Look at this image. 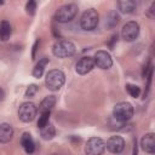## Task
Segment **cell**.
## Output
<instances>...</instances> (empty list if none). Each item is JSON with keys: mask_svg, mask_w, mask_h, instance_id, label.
I'll return each instance as SVG.
<instances>
[{"mask_svg": "<svg viewBox=\"0 0 155 155\" xmlns=\"http://www.w3.org/2000/svg\"><path fill=\"white\" fill-rule=\"evenodd\" d=\"M64 82H65V75L59 69L50 70L46 75L45 84H46V87L51 91H58L64 85Z\"/></svg>", "mask_w": 155, "mask_h": 155, "instance_id": "6da1fadb", "label": "cell"}, {"mask_svg": "<svg viewBox=\"0 0 155 155\" xmlns=\"http://www.w3.org/2000/svg\"><path fill=\"white\" fill-rule=\"evenodd\" d=\"M75 45L69 40H58L53 47L52 53L58 58H68L75 53Z\"/></svg>", "mask_w": 155, "mask_h": 155, "instance_id": "7a4b0ae2", "label": "cell"}, {"mask_svg": "<svg viewBox=\"0 0 155 155\" xmlns=\"http://www.w3.org/2000/svg\"><path fill=\"white\" fill-rule=\"evenodd\" d=\"M113 116L119 122H126L133 116V107L128 102H120L113 109Z\"/></svg>", "mask_w": 155, "mask_h": 155, "instance_id": "3957f363", "label": "cell"}, {"mask_svg": "<svg viewBox=\"0 0 155 155\" xmlns=\"http://www.w3.org/2000/svg\"><path fill=\"white\" fill-rule=\"evenodd\" d=\"M78 6L75 4H67V5H63L61 6L56 15H54V19L57 22H61V23H67V22H70L78 13Z\"/></svg>", "mask_w": 155, "mask_h": 155, "instance_id": "277c9868", "label": "cell"}, {"mask_svg": "<svg viewBox=\"0 0 155 155\" xmlns=\"http://www.w3.org/2000/svg\"><path fill=\"white\" fill-rule=\"evenodd\" d=\"M99 21V15L94 8H88L85 11L80 19V25L84 30H93Z\"/></svg>", "mask_w": 155, "mask_h": 155, "instance_id": "5b68a950", "label": "cell"}, {"mask_svg": "<svg viewBox=\"0 0 155 155\" xmlns=\"http://www.w3.org/2000/svg\"><path fill=\"white\" fill-rule=\"evenodd\" d=\"M38 113V108L31 102H24L18 108V117L23 122H30L35 119Z\"/></svg>", "mask_w": 155, "mask_h": 155, "instance_id": "8992f818", "label": "cell"}, {"mask_svg": "<svg viewBox=\"0 0 155 155\" xmlns=\"http://www.w3.org/2000/svg\"><path fill=\"white\" fill-rule=\"evenodd\" d=\"M105 150V143L99 137H91L85 147L86 155H103Z\"/></svg>", "mask_w": 155, "mask_h": 155, "instance_id": "52a82bcc", "label": "cell"}, {"mask_svg": "<svg viewBox=\"0 0 155 155\" xmlns=\"http://www.w3.org/2000/svg\"><path fill=\"white\" fill-rule=\"evenodd\" d=\"M139 35V24L134 21H130L126 24H124L121 29V36L125 41H134Z\"/></svg>", "mask_w": 155, "mask_h": 155, "instance_id": "ba28073f", "label": "cell"}, {"mask_svg": "<svg viewBox=\"0 0 155 155\" xmlns=\"http://www.w3.org/2000/svg\"><path fill=\"white\" fill-rule=\"evenodd\" d=\"M93 61H94V65H97L101 69H109L113 65V59H111L110 53L104 50L97 51L94 53Z\"/></svg>", "mask_w": 155, "mask_h": 155, "instance_id": "9c48e42d", "label": "cell"}, {"mask_svg": "<svg viewBox=\"0 0 155 155\" xmlns=\"http://www.w3.org/2000/svg\"><path fill=\"white\" fill-rule=\"evenodd\" d=\"M93 68H94V61H93V57H90V56L82 57L75 64V71L80 75H86Z\"/></svg>", "mask_w": 155, "mask_h": 155, "instance_id": "30bf717a", "label": "cell"}, {"mask_svg": "<svg viewBox=\"0 0 155 155\" xmlns=\"http://www.w3.org/2000/svg\"><path fill=\"white\" fill-rule=\"evenodd\" d=\"M105 148L113 154H120L125 148V140L120 136H113L107 140Z\"/></svg>", "mask_w": 155, "mask_h": 155, "instance_id": "8fae6325", "label": "cell"}, {"mask_svg": "<svg viewBox=\"0 0 155 155\" xmlns=\"http://www.w3.org/2000/svg\"><path fill=\"white\" fill-rule=\"evenodd\" d=\"M140 147L145 153L154 154L155 153V134L151 132L144 134L140 140Z\"/></svg>", "mask_w": 155, "mask_h": 155, "instance_id": "7c38bea8", "label": "cell"}, {"mask_svg": "<svg viewBox=\"0 0 155 155\" xmlns=\"http://www.w3.org/2000/svg\"><path fill=\"white\" fill-rule=\"evenodd\" d=\"M21 144L24 149V151L27 154H33L34 150H35V143H34V139L33 137L30 136V133L28 132H24L21 137Z\"/></svg>", "mask_w": 155, "mask_h": 155, "instance_id": "4fadbf2b", "label": "cell"}, {"mask_svg": "<svg viewBox=\"0 0 155 155\" xmlns=\"http://www.w3.org/2000/svg\"><path fill=\"white\" fill-rule=\"evenodd\" d=\"M13 137V128L10 124H0V143H8Z\"/></svg>", "mask_w": 155, "mask_h": 155, "instance_id": "5bb4252c", "label": "cell"}, {"mask_svg": "<svg viewBox=\"0 0 155 155\" xmlns=\"http://www.w3.org/2000/svg\"><path fill=\"white\" fill-rule=\"evenodd\" d=\"M117 7H119L120 12L128 15V13L134 12V10L137 7V2L133 0H121L117 2Z\"/></svg>", "mask_w": 155, "mask_h": 155, "instance_id": "9a60e30c", "label": "cell"}, {"mask_svg": "<svg viewBox=\"0 0 155 155\" xmlns=\"http://www.w3.org/2000/svg\"><path fill=\"white\" fill-rule=\"evenodd\" d=\"M48 58L47 57H42L41 59H39V62L35 64V67L33 68V76L34 78H41L42 76V74H44V70H45V68H46V65L48 64Z\"/></svg>", "mask_w": 155, "mask_h": 155, "instance_id": "2e32d148", "label": "cell"}, {"mask_svg": "<svg viewBox=\"0 0 155 155\" xmlns=\"http://www.w3.org/2000/svg\"><path fill=\"white\" fill-rule=\"evenodd\" d=\"M54 105H56V97L54 96H46L41 101V103L39 105V110H40V113L50 111Z\"/></svg>", "mask_w": 155, "mask_h": 155, "instance_id": "e0dca14e", "label": "cell"}, {"mask_svg": "<svg viewBox=\"0 0 155 155\" xmlns=\"http://www.w3.org/2000/svg\"><path fill=\"white\" fill-rule=\"evenodd\" d=\"M40 134H41V138L45 139V140H51L54 136H56V128L52 124H47L46 126H44L42 128H40Z\"/></svg>", "mask_w": 155, "mask_h": 155, "instance_id": "ac0fdd59", "label": "cell"}, {"mask_svg": "<svg viewBox=\"0 0 155 155\" xmlns=\"http://www.w3.org/2000/svg\"><path fill=\"white\" fill-rule=\"evenodd\" d=\"M11 33H12L11 24L7 21H1V23H0V39L2 41L8 40L11 36Z\"/></svg>", "mask_w": 155, "mask_h": 155, "instance_id": "d6986e66", "label": "cell"}, {"mask_svg": "<svg viewBox=\"0 0 155 155\" xmlns=\"http://www.w3.org/2000/svg\"><path fill=\"white\" fill-rule=\"evenodd\" d=\"M119 21H120V16L115 11H111L108 13V16L105 18V25H107V28H114L117 25Z\"/></svg>", "mask_w": 155, "mask_h": 155, "instance_id": "ffe728a7", "label": "cell"}, {"mask_svg": "<svg viewBox=\"0 0 155 155\" xmlns=\"http://www.w3.org/2000/svg\"><path fill=\"white\" fill-rule=\"evenodd\" d=\"M126 91L133 98H137L140 94V88L137 85H133V84H126Z\"/></svg>", "mask_w": 155, "mask_h": 155, "instance_id": "44dd1931", "label": "cell"}, {"mask_svg": "<svg viewBox=\"0 0 155 155\" xmlns=\"http://www.w3.org/2000/svg\"><path fill=\"white\" fill-rule=\"evenodd\" d=\"M48 120H50V111L40 113V116H39V120H38V127L42 128L44 126H46L48 124Z\"/></svg>", "mask_w": 155, "mask_h": 155, "instance_id": "7402d4cb", "label": "cell"}, {"mask_svg": "<svg viewBox=\"0 0 155 155\" xmlns=\"http://www.w3.org/2000/svg\"><path fill=\"white\" fill-rule=\"evenodd\" d=\"M38 90H39V87L35 85V84H31V85H29L28 87H27V90H25V93H24V96L27 97V98H30V97H33V96H35V93L38 92Z\"/></svg>", "mask_w": 155, "mask_h": 155, "instance_id": "603a6c76", "label": "cell"}, {"mask_svg": "<svg viewBox=\"0 0 155 155\" xmlns=\"http://www.w3.org/2000/svg\"><path fill=\"white\" fill-rule=\"evenodd\" d=\"M35 10H36V2L34 0H29L27 4H25V11L28 15L33 16L35 13Z\"/></svg>", "mask_w": 155, "mask_h": 155, "instance_id": "cb8c5ba5", "label": "cell"}, {"mask_svg": "<svg viewBox=\"0 0 155 155\" xmlns=\"http://www.w3.org/2000/svg\"><path fill=\"white\" fill-rule=\"evenodd\" d=\"M115 42H117V34H114V35L110 38V41L108 42V46H109L110 48H113L114 45H115Z\"/></svg>", "mask_w": 155, "mask_h": 155, "instance_id": "d4e9b609", "label": "cell"}, {"mask_svg": "<svg viewBox=\"0 0 155 155\" xmlns=\"http://www.w3.org/2000/svg\"><path fill=\"white\" fill-rule=\"evenodd\" d=\"M38 46H39V40H35V42H34V45H33V51H31V58H33V59L35 58V52H36V50H38Z\"/></svg>", "mask_w": 155, "mask_h": 155, "instance_id": "484cf974", "label": "cell"}, {"mask_svg": "<svg viewBox=\"0 0 155 155\" xmlns=\"http://www.w3.org/2000/svg\"><path fill=\"white\" fill-rule=\"evenodd\" d=\"M133 155H137V142L136 140L133 143Z\"/></svg>", "mask_w": 155, "mask_h": 155, "instance_id": "4316f807", "label": "cell"}, {"mask_svg": "<svg viewBox=\"0 0 155 155\" xmlns=\"http://www.w3.org/2000/svg\"><path fill=\"white\" fill-rule=\"evenodd\" d=\"M2 97H4V92H2V90L0 88V101L2 99Z\"/></svg>", "mask_w": 155, "mask_h": 155, "instance_id": "83f0119b", "label": "cell"}, {"mask_svg": "<svg viewBox=\"0 0 155 155\" xmlns=\"http://www.w3.org/2000/svg\"><path fill=\"white\" fill-rule=\"evenodd\" d=\"M52 155H57V154H52Z\"/></svg>", "mask_w": 155, "mask_h": 155, "instance_id": "f1b7e54d", "label": "cell"}]
</instances>
